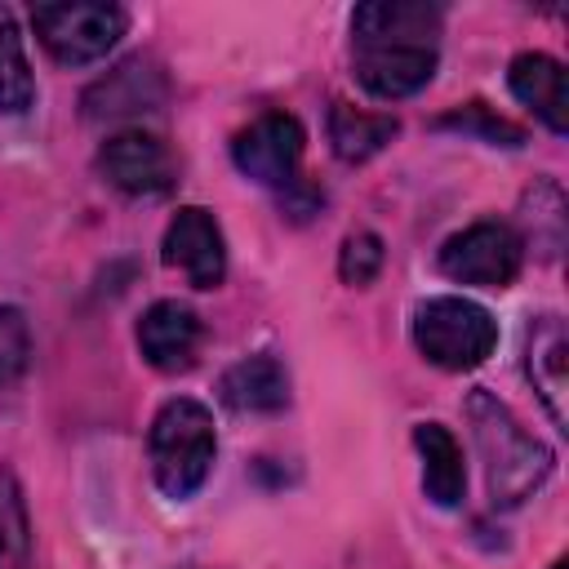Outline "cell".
I'll list each match as a JSON object with an SVG mask.
<instances>
[{
  "instance_id": "6da1fadb",
  "label": "cell",
  "mask_w": 569,
  "mask_h": 569,
  "mask_svg": "<svg viewBox=\"0 0 569 569\" xmlns=\"http://www.w3.org/2000/svg\"><path fill=\"white\" fill-rule=\"evenodd\" d=\"M440 62V9L427 0H369L351 13V67L373 98L418 93Z\"/></svg>"
},
{
  "instance_id": "7a4b0ae2",
  "label": "cell",
  "mask_w": 569,
  "mask_h": 569,
  "mask_svg": "<svg viewBox=\"0 0 569 569\" xmlns=\"http://www.w3.org/2000/svg\"><path fill=\"white\" fill-rule=\"evenodd\" d=\"M467 422H471L476 453L485 462V485L493 507H520L525 498H533V489L547 485L556 467L551 449L538 436H529L493 391L485 387L467 391Z\"/></svg>"
},
{
  "instance_id": "3957f363",
  "label": "cell",
  "mask_w": 569,
  "mask_h": 569,
  "mask_svg": "<svg viewBox=\"0 0 569 569\" xmlns=\"http://www.w3.org/2000/svg\"><path fill=\"white\" fill-rule=\"evenodd\" d=\"M147 453H151V476L160 485V493L169 498H191L213 467L218 453V436H213V413L200 400H169L160 405L151 436H147Z\"/></svg>"
},
{
  "instance_id": "277c9868",
  "label": "cell",
  "mask_w": 569,
  "mask_h": 569,
  "mask_svg": "<svg viewBox=\"0 0 569 569\" xmlns=\"http://www.w3.org/2000/svg\"><path fill=\"white\" fill-rule=\"evenodd\" d=\"M302 124L293 120V116H284V111H267V116H258L249 129H240L236 133V142H231V160H236V169L244 173V178H253V182H262V187H271V191H280V200L289 204V209H298L293 218H307L311 209H316V191L302 182V173H298V164H302Z\"/></svg>"
},
{
  "instance_id": "5b68a950",
  "label": "cell",
  "mask_w": 569,
  "mask_h": 569,
  "mask_svg": "<svg viewBox=\"0 0 569 569\" xmlns=\"http://www.w3.org/2000/svg\"><path fill=\"white\" fill-rule=\"evenodd\" d=\"M413 342L440 369H476L498 347V320L471 298H427L413 311Z\"/></svg>"
},
{
  "instance_id": "8992f818",
  "label": "cell",
  "mask_w": 569,
  "mask_h": 569,
  "mask_svg": "<svg viewBox=\"0 0 569 569\" xmlns=\"http://www.w3.org/2000/svg\"><path fill=\"white\" fill-rule=\"evenodd\" d=\"M31 27L53 62L84 67V62L107 58L120 44L129 13L107 0H62V4H36Z\"/></svg>"
},
{
  "instance_id": "52a82bcc",
  "label": "cell",
  "mask_w": 569,
  "mask_h": 569,
  "mask_svg": "<svg viewBox=\"0 0 569 569\" xmlns=\"http://www.w3.org/2000/svg\"><path fill=\"white\" fill-rule=\"evenodd\" d=\"M440 271L458 284H480V289H507L520 276L525 262V240L507 222H471L467 231L449 236L440 244Z\"/></svg>"
},
{
  "instance_id": "ba28073f",
  "label": "cell",
  "mask_w": 569,
  "mask_h": 569,
  "mask_svg": "<svg viewBox=\"0 0 569 569\" xmlns=\"http://www.w3.org/2000/svg\"><path fill=\"white\" fill-rule=\"evenodd\" d=\"M164 262L173 271L187 276L191 289H218L227 276V244H222V227L209 209L187 204L173 213V222L164 227V244H160Z\"/></svg>"
},
{
  "instance_id": "9c48e42d",
  "label": "cell",
  "mask_w": 569,
  "mask_h": 569,
  "mask_svg": "<svg viewBox=\"0 0 569 569\" xmlns=\"http://www.w3.org/2000/svg\"><path fill=\"white\" fill-rule=\"evenodd\" d=\"M98 173L124 196H160L173 187V156L147 129L111 133L98 151Z\"/></svg>"
},
{
  "instance_id": "30bf717a",
  "label": "cell",
  "mask_w": 569,
  "mask_h": 569,
  "mask_svg": "<svg viewBox=\"0 0 569 569\" xmlns=\"http://www.w3.org/2000/svg\"><path fill=\"white\" fill-rule=\"evenodd\" d=\"M200 316L187 307V302H151L138 320V351L151 369L160 373H182L196 365V351H200Z\"/></svg>"
},
{
  "instance_id": "8fae6325",
  "label": "cell",
  "mask_w": 569,
  "mask_h": 569,
  "mask_svg": "<svg viewBox=\"0 0 569 569\" xmlns=\"http://www.w3.org/2000/svg\"><path fill=\"white\" fill-rule=\"evenodd\" d=\"M525 369L533 378V391L542 396L551 422L565 427V396H569V338H565V325L560 316H538L525 333Z\"/></svg>"
},
{
  "instance_id": "7c38bea8",
  "label": "cell",
  "mask_w": 569,
  "mask_h": 569,
  "mask_svg": "<svg viewBox=\"0 0 569 569\" xmlns=\"http://www.w3.org/2000/svg\"><path fill=\"white\" fill-rule=\"evenodd\" d=\"M164 102V76L142 62L129 58L116 71H107L89 93H84V116L89 120H120L129 111H156Z\"/></svg>"
},
{
  "instance_id": "4fadbf2b",
  "label": "cell",
  "mask_w": 569,
  "mask_h": 569,
  "mask_svg": "<svg viewBox=\"0 0 569 569\" xmlns=\"http://www.w3.org/2000/svg\"><path fill=\"white\" fill-rule=\"evenodd\" d=\"M218 396L236 413H276L289 405V373L276 356H244L218 378Z\"/></svg>"
},
{
  "instance_id": "5bb4252c",
  "label": "cell",
  "mask_w": 569,
  "mask_h": 569,
  "mask_svg": "<svg viewBox=\"0 0 569 569\" xmlns=\"http://www.w3.org/2000/svg\"><path fill=\"white\" fill-rule=\"evenodd\" d=\"M507 84L551 133L569 129V116H565V67L551 53H516L511 71H507Z\"/></svg>"
},
{
  "instance_id": "9a60e30c",
  "label": "cell",
  "mask_w": 569,
  "mask_h": 569,
  "mask_svg": "<svg viewBox=\"0 0 569 569\" xmlns=\"http://www.w3.org/2000/svg\"><path fill=\"white\" fill-rule=\"evenodd\" d=\"M413 445L422 453V489L436 507H458L467 498V467H462V449L449 436V427L440 422H418L413 427Z\"/></svg>"
},
{
  "instance_id": "2e32d148",
  "label": "cell",
  "mask_w": 569,
  "mask_h": 569,
  "mask_svg": "<svg viewBox=\"0 0 569 569\" xmlns=\"http://www.w3.org/2000/svg\"><path fill=\"white\" fill-rule=\"evenodd\" d=\"M396 133H400V120H396V116L356 111V107L342 102V98L329 107V142H333V156H338L342 164H365V160L378 156Z\"/></svg>"
},
{
  "instance_id": "e0dca14e",
  "label": "cell",
  "mask_w": 569,
  "mask_h": 569,
  "mask_svg": "<svg viewBox=\"0 0 569 569\" xmlns=\"http://www.w3.org/2000/svg\"><path fill=\"white\" fill-rule=\"evenodd\" d=\"M36 102V76L22 53V31L9 9H0V111L22 116Z\"/></svg>"
},
{
  "instance_id": "ac0fdd59",
  "label": "cell",
  "mask_w": 569,
  "mask_h": 569,
  "mask_svg": "<svg viewBox=\"0 0 569 569\" xmlns=\"http://www.w3.org/2000/svg\"><path fill=\"white\" fill-rule=\"evenodd\" d=\"M27 565V511L9 471H0V569Z\"/></svg>"
},
{
  "instance_id": "d6986e66",
  "label": "cell",
  "mask_w": 569,
  "mask_h": 569,
  "mask_svg": "<svg viewBox=\"0 0 569 569\" xmlns=\"http://www.w3.org/2000/svg\"><path fill=\"white\" fill-rule=\"evenodd\" d=\"M436 124H440V129L480 133V138H485V142H493V147H520V142H525V133H520L516 124H507L502 116H493L485 102H467L462 111H449V116H440Z\"/></svg>"
},
{
  "instance_id": "ffe728a7",
  "label": "cell",
  "mask_w": 569,
  "mask_h": 569,
  "mask_svg": "<svg viewBox=\"0 0 569 569\" xmlns=\"http://www.w3.org/2000/svg\"><path fill=\"white\" fill-rule=\"evenodd\" d=\"M378 271H382V240L373 231L347 236L342 240V253H338V276L347 284H369Z\"/></svg>"
},
{
  "instance_id": "44dd1931",
  "label": "cell",
  "mask_w": 569,
  "mask_h": 569,
  "mask_svg": "<svg viewBox=\"0 0 569 569\" xmlns=\"http://www.w3.org/2000/svg\"><path fill=\"white\" fill-rule=\"evenodd\" d=\"M31 360V329L18 307H0V382H13Z\"/></svg>"
},
{
  "instance_id": "7402d4cb",
  "label": "cell",
  "mask_w": 569,
  "mask_h": 569,
  "mask_svg": "<svg viewBox=\"0 0 569 569\" xmlns=\"http://www.w3.org/2000/svg\"><path fill=\"white\" fill-rule=\"evenodd\" d=\"M551 569H565V560H556V565H551Z\"/></svg>"
}]
</instances>
